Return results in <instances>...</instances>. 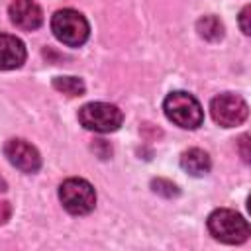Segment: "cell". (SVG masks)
Returning <instances> with one entry per match:
<instances>
[{"mask_svg": "<svg viewBox=\"0 0 251 251\" xmlns=\"http://www.w3.org/2000/svg\"><path fill=\"white\" fill-rule=\"evenodd\" d=\"M163 110L169 122L184 129H196L204 122V112L200 102L192 94L182 90H175L167 94V98L163 100Z\"/></svg>", "mask_w": 251, "mask_h": 251, "instance_id": "1", "label": "cell"}, {"mask_svg": "<svg viewBox=\"0 0 251 251\" xmlns=\"http://www.w3.org/2000/svg\"><path fill=\"white\" fill-rule=\"evenodd\" d=\"M208 229L214 235V239L235 245L243 243L249 237V224L247 220L229 208H218L208 216Z\"/></svg>", "mask_w": 251, "mask_h": 251, "instance_id": "2", "label": "cell"}, {"mask_svg": "<svg viewBox=\"0 0 251 251\" xmlns=\"http://www.w3.org/2000/svg\"><path fill=\"white\" fill-rule=\"evenodd\" d=\"M51 31L63 45L80 47L88 39L90 25L80 12L73 8H63L57 10L51 18Z\"/></svg>", "mask_w": 251, "mask_h": 251, "instance_id": "3", "label": "cell"}, {"mask_svg": "<svg viewBox=\"0 0 251 251\" xmlns=\"http://www.w3.org/2000/svg\"><path fill=\"white\" fill-rule=\"evenodd\" d=\"M59 200L63 208L73 216H84L96 206V192L84 178H67L59 186Z\"/></svg>", "mask_w": 251, "mask_h": 251, "instance_id": "4", "label": "cell"}, {"mask_svg": "<svg viewBox=\"0 0 251 251\" xmlns=\"http://www.w3.org/2000/svg\"><path fill=\"white\" fill-rule=\"evenodd\" d=\"M78 122L82 127L98 133H110L116 131L122 122L124 114L118 106L108 102H88L78 110Z\"/></svg>", "mask_w": 251, "mask_h": 251, "instance_id": "5", "label": "cell"}, {"mask_svg": "<svg viewBox=\"0 0 251 251\" xmlns=\"http://www.w3.org/2000/svg\"><path fill=\"white\" fill-rule=\"evenodd\" d=\"M210 114L212 120L222 127H235L247 120L249 108L247 102L231 92H224L212 98L210 102Z\"/></svg>", "mask_w": 251, "mask_h": 251, "instance_id": "6", "label": "cell"}, {"mask_svg": "<svg viewBox=\"0 0 251 251\" xmlns=\"http://www.w3.org/2000/svg\"><path fill=\"white\" fill-rule=\"evenodd\" d=\"M4 155L22 173H29L31 175V173H37L41 169L39 151L25 139H20V137L8 139L6 145H4Z\"/></svg>", "mask_w": 251, "mask_h": 251, "instance_id": "7", "label": "cell"}, {"mask_svg": "<svg viewBox=\"0 0 251 251\" xmlns=\"http://www.w3.org/2000/svg\"><path fill=\"white\" fill-rule=\"evenodd\" d=\"M8 14L12 24L25 31H33L43 24V12L33 0H12Z\"/></svg>", "mask_w": 251, "mask_h": 251, "instance_id": "8", "label": "cell"}, {"mask_svg": "<svg viewBox=\"0 0 251 251\" xmlns=\"http://www.w3.org/2000/svg\"><path fill=\"white\" fill-rule=\"evenodd\" d=\"M27 51L22 39L10 33H0V71L20 69L25 63Z\"/></svg>", "mask_w": 251, "mask_h": 251, "instance_id": "9", "label": "cell"}, {"mask_svg": "<svg viewBox=\"0 0 251 251\" xmlns=\"http://www.w3.org/2000/svg\"><path fill=\"white\" fill-rule=\"evenodd\" d=\"M180 167L192 176H204L210 171L212 161H210V155L204 149L192 147V149H188L180 155Z\"/></svg>", "mask_w": 251, "mask_h": 251, "instance_id": "10", "label": "cell"}, {"mask_svg": "<svg viewBox=\"0 0 251 251\" xmlns=\"http://www.w3.org/2000/svg\"><path fill=\"white\" fill-rule=\"evenodd\" d=\"M196 31L208 41H218L224 37V24L216 16H204L196 22Z\"/></svg>", "mask_w": 251, "mask_h": 251, "instance_id": "11", "label": "cell"}, {"mask_svg": "<svg viewBox=\"0 0 251 251\" xmlns=\"http://www.w3.org/2000/svg\"><path fill=\"white\" fill-rule=\"evenodd\" d=\"M53 88L67 94V96H82L84 94V82L76 76H55Z\"/></svg>", "mask_w": 251, "mask_h": 251, "instance_id": "12", "label": "cell"}, {"mask_svg": "<svg viewBox=\"0 0 251 251\" xmlns=\"http://www.w3.org/2000/svg\"><path fill=\"white\" fill-rule=\"evenodd\" d=\"M151 188L153 192L165 196V198H173V196H178V188L176 184H173L171 180H165V178H155L151 180Z\"/></svg>", "mask_w": 251, "mask_h": 251, "instance_id": "13", "label": "cell"}, {"mask_svg": "<svg viewBox=\"0 0 251 251\" xmlns=\"http://www.w3.org/2000/svg\"><path fill=\"white\" fill-rule=\"evenodd\" d=\"M249 12H251V6H245L241 10V14H239V25H241V31L245 35L251 33V27H249Z\"/></svg>", "mask_w": 251, "mask_h": 251, "instance_id": "14", "label": "cell"}, {"mask_svg": "<svg viewBox=\"0 0 251 251\" xmlns=\"http://www.w3.org/2000/svg\"><path fill=\"white\" fill-rule=\"evenodd\" d=\"M239 151H241L243 161H245V163H249L251 153H249V135H247V133H243V135L239 137Z\"/></svg>", "mask_w": 251, "mask_h": 251, "instance_id": "15", "label": "cell"}, {"mask_svg": "<svg viewBox=\"0 0 251 251\" xmlns=\"http://www.w3.org/2000/svg\"><path fill=\"white\" fill-rule=\"evenodd\" d=\"M10 216H12V206H10V202L0 200V226L6 224V222L10 220Z\"/></svg>", "mask_w": 251, "mask_h": 251, "instance_id": "16", "label": "cell"}, {"mask_svg": "<svg viewBox=\"0 0 251 251\" xmlns=\"http://www.w3.org/2000/svg\"><path fill=\"white\" fill-rule=\"evenodd\" d=\"M6 188H8V184H6V180H4L2 176H0V192H4Z\"/></svg>", "mask_w": 251, "mask_h": 251, "instance_id": "17", "label": "cell"}]
</instances>
